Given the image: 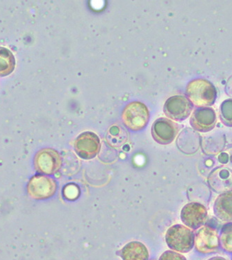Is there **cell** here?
I'll list each match as a JSON object with an SVG mask.
<instances>
[{
    "instance_id": "1",
    "label": "cell",
    "mask_w": 232,
    "mask_h": 260,
    "mask_svg": "<svg viewBox=\"0 0 232 260\" xmlns=\"http://www.w3.org/2000/svg\"><path fill=\"white\" fill-rule=\"evenodd\" d=\"M165 242L171 250L180 253H187L195 245L193 230L182 224L173 225L165 233Z\"/></svg>"
},
{
    "instance_id": "2",
    "label": "cell",
    "mask_w": 232,
    "mask_h": 260,
    "mask_svg": "<svg viewBox=\"0 0 232 260\" xmlns=\"http://www.w3.org/2000/svg\"><path fill=\"white\" fill-rule=\"evenodd\" d=\"M186 94L192 104L199 108L212 105L216 100V90L212 83L203 79H194L186 87Z\"/></svg>"
},
{
    "instance_id": "3",
    "label": "cell",
    "mask_w": 232,
    "mask_h": 260,
    "mask_svg": "<svg viewBox=\"0 0 232 260\" xmlns=\"http://www.w3.org/2000/svg\"><path fill=\"white\" fill-rule=\"evenodd\" d=\"M123 124L132 132H138L147 126L150 114L146 104L140 102H132L128 104L122 112Z\"/></svg>"
},
{
    "instance_id": "4",
    "label": "cell",
    "mask_w": 232,
    "mask_h": 260,
    "mask_svg": "<svg viewBox=\"0 0 232 260\" xmlns=\"http://www.w3.org/2000/svg\"><path fill=\"white\" fill-rule=\"evenodd\" d=\"M57 183L54 178L45 175H36L28 181V195L35 200H45L54 196L57 191Z\"/></svg>"
},
{
    "instance_id": "5",
    "label": "cell",
    "mask_w": 232,
    "mask_h": 260,
    "mask_svg": "<svg viewBox=\"0 0 232 260\" xmlns=\"http://www.w3.org/2000/svg\"><path fill=\"white\" fill-rule=\"evenodd\" d=\"M34 165L38 172L44 175H52L62 168V156L56 150L41 149L34 157Z\"/></svg>"
},
{
    "instance_id": "6",
    "label": "cell",
    "mask_w": 232,
    "mask_h": 260,
    "mask_svg": "<svg viewBox=\"0 0 232 260\" xmlns=\"http://www.w3.org/2000/svg\"><path fill=\"white\" fill-rule=\"evenodd\" d=\"M195 246L197 251L201 254L214 253L220 246L218 231L210 225H205L195 234Z\"/></svg>"
},
{
    "instance_id": "7",
    "label": "cell",
    "mask_w": 232,
    "mask_h": 260,
    "mask_svg": "<svg viewBox=\"0 0 232 260\" xmlns=\"http://www.w3.org/2000/svg\"><path fill=\"white\" fill-rule=\"evenodd\" d=\"M101 149L100 138L95 133L85 132L79 135L74 142V149L83 160H91L97 156Z\"/></svg>"
},
{
    "instance_id": "8",
    "label": "cell",
    "mask_w": 232,
    "mask_h": 260,
    "mask_svg": "<svg viewBox=\"0 0 232 260\" xmlns=\"http://www.w3.org/2000/svg\"><path fill=\"white\" fill-rule=\"evenodd\" d=\"M181 221L191 230L200 229L208 219V212L204 205L197 202L188 203L181 210Z\"/></svg>"
},
{
    "instance_id": "9",
    "label": "cell",
    "mask_w": 232,
    "mask_h": 260,
    "mask_svg": "<svg viewBox=\"0 0 232 260\" xmlns=\"http://www.w3.org/2000/svg\"><path fill=\"white\" fill-rule=\"evenodd\" d=\"M193 111V104L185 96L176 95L168 98L163 106V112L168 118L176 121L187 119Z\"/></svg>"
},
{
    "instance_id": "10",
    "label": "cell",
    "mask_w": 232,
    "mask_h": 260,
    "mask_svg": "<svg viewBox=\"0 0 232 260\" xmlns=\"http://www.w3.org/2000/svg\"><path fill=\"white\" fill-rule=\"evenodd\" d=\"M180 127L177 123L165 117L157 119L152 126V138L159 144L168 145L178 136Z\"/></svg>"
},
{
    "instance_id": "11",
    "label": "cell",
    "mask_w": 232,
    "mask_h": 260,
    "mask_svg": "<svg viewBox=\"0 0 232 260\" xmlns=\"http://www.w3.org/2000/svg\"><path fill=\"white\" fill-rule=\"evenodd\" d=\"M216 113L212 108H199L192 113L190 124L195 130L201 133L211 132L216 126Z\"/></svg>"
},
{
    "instance_id": "12",
    "label": "cell",
    "mask_w": 232,
    "mask_h": 260,
    "mask_svg": "<svg viewBox=\"0 0 232 260\" xmlns=\"http://www.w3.org/2000/svg\"><path fill=\"white\" fill-rule=\"evenodd\" d=\"M208 184L217 193L232 191V171L227 168H219L209 174Z\"/></svg>"
},
{
    "instance_id": "13",
    "label": "cell",
    "mask_w": 232,
    "mask_h": 260,
    "mask_svg": "<svg viewBox=\"0 0 232 260\" xmlns=\"http://www.w3.org/2000/svg\"><path fill=\"white\" fill-rule=\"evenodd\" d=\"M214 215L223 222H232V191L220 193L214 201Z\"/></svg>"
},
{
    "instance_id": "14",
    "label": "cell",
    "mask_w": 232,
    "mask_h": 260,
    "mask_svg": "<svg viewBox=\"0 0 232 260\" xmlns=\"http://www.w3.org/2000/svg\"><path fill=\"white\" fill-rule=\"evenodd\" d=\"M149 256L146 245L137 241L127 243L121 250L123 260H148Z\"/></svg>"
},
{
    "instance_id": "15",
    "label": "cell",
    "mask_w": 232,
    "mask_h": 260,
    "mask_svg": "<svg viewBox=\"0 0 232 260\" xmlns=\"http://www.w3.org/2000/svg\"><path fill=\"white\" fill-rule=\"evenodd\" d=\"M16 60L8 49L0 47V77L9 75L14 70Z\"/></svg>"
},
{
    "instance_id": "16",
    "label": "cell",
    "mask_w": 232,
    "mask_h": 260,
    "mask_svg": "<svg viewBox=\"0 0 232 260\" xmlns=\"http://www.w3.org/2000/svg\"><path fill=\"white\" fill-rule=\"evenodd\" d=\"M220 243L224 251L232 253V223L222 227L220 235Z\"/></svg>"
},
{
    "instance_id": "17",
    "label": "cell",
    "mask_w": 232,
    "mask_h": 260,
    "mask_svg": "<svg viewBox=\"0 0 232 260\" xmlns=\"http://www.w3.org/2000/svg\"><path fill=\"white\" fill-rule=\"evenodd\" d=\"M220 115L226 126H232V100L224 101L221 104Z\"/></svg>"
},
{
    "instance_id": "18",
    "label": "cell",
    "mask_w": 232,
    "mask_h": 260,
    "mask_svg": "<svg viewBox=\"0 0 232 260\" xmlns=\"http://www.w3.org/2000/svg\"><path fill=\"white\" fill-rule=\"evenodd\" d=\"M159 260H187L182 254L173 250H166L161 255Z\"/></svg>"
},
{
    "instance_id": "19",
    "label": "cell",
    "mask_w": 232,
    "mask_h": 260,
    "mask_svg": "<svg viewBox=\"0 0 232 260\" xmlns=\"http://www.w3.org/2000/svg\"><path fill=\"white\" fill-rule=\"evenodd\" d=\"M79 189H78L77 187L74 185L73 187H72V190H71V186L70 185H68L64 189L65 197H66V198L70 199V200H73V199L77 198L79 196Z\"/></svg>"
},
{
    "instance_id": "20",
    "label": "cell",
    "mask_w": 232,
    "mask_h": 260,
    "mask_svg": "<svg viewBox=\"0 0 232 260\" xmlns=\"http://www.w3.org/2000/svg\"><path fill=\"white\" fill-rule=\"evenodd\" d=\"M208 260H227L225 258L220 257V256H216V257H213Z\"/></svg>"
},
{
    "instance_id": "21",
    "label": "cell",
    "mask_w": 232,
    "mask_h": 260,
    "mask_svg": "<svg viewBox=\"0 0 232 260\" xmlns=\"http://www.w3.org/2000/svg\"><path fill=\"white\" fill-rule=\"evenodd\" d=\"M152 260H155V259H152Z\"/></svg>"
}]
</instances>
